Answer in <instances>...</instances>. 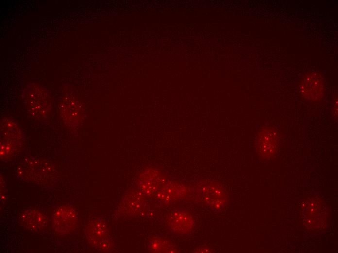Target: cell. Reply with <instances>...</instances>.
Masks as SVG:
<instances>
[{
    "label": "cell",
    "instance_id": "cell-10",
    "mask_svg": "<svg viewBox=\"0 0 338 253\" xmlns=\"http://www.w3.org/2000/svg\"><path fill=\"white\" fill-rule=\"evenodd\" d=\"M149 250L152 253H178L177 246L167 239L155 237L152 239L148 245Z\"/></svg>",
    "mask_w": 338,
    "mask_h": 253
},
{
    "label": "cell",
    "instance_id": "cell-6",
    "mask_svg": "<svg viewBox=\"0 0 338 253\" xmlns=\"http://www.w3.org/2000/svg\"><path fill=\"white\" fill-rule=\"evenodd\" d=\"M169 223L174 231L185 234L189 233L194 227V219L190 212L183 209H178L171 214Z\"/></svg>",
    "mask_w": 338,
    "mask_h": 253
},
{
    "label": "cell",
    "instance_id": "cell-3",
    "mask_svg": "<svg viewBox=\"0 0 338 253\" xmlns=\"http://www.w3.org/2000/svg\"><path fill=\"white\" fill-rule=\"evenodd\" d=\"M78 218L77 211L70 206L58 208L52 217V226L57 233L64 234L70 232L75 226Z\"/></svg>",
    "mask_w": 338,
    "mask_h": 253
},
{
    "label": "cell",
    "instance_id": "cell-8",
    "mask_svg": "<svg viewBox=\"0 0 338 253\" xmlns=\"http://www.w3.org/2000/svg\"><path fill=\"white\" fill-rule=\"evenodd\" d=\"M19 221L22 226L34 232L45 228L48 223L47 217L41 212L36 210H26L20 215Z\"/></svg>",
    "mask_w": 338,
    "mask_h": 253
},
{
    "label": "cell",
    "instance_id": "cell-5",
    "mask_svg": "<svg viewBox=\"0 0 338 253\" xmlns=\"http://www.w3.org/2000/svg\"><path fill=\"white\" fill-rule=\"evenodd\" d=\"M277 133L274 129L264 127L259 133L256 142V151L261 157H270L276 150L278 142Z\"/></svg>",
    "mask_w": 338,
    "mask_h": 253
},
{
    "label": "cell",
    "instance_id": "cell-9",
    "mask_svg": "<svg viewBox=\"0 0 338 253\" xmlns=\"http://www.w3.org/2000/svg\"><path fill=\"white\" fill-rule=\"evenodd\" d=\"M181 185L166 183L158 191L157 198L164 203L171 202L179 198L183 193Z\"/></svg>",
    "mask_w": 338,
    "mask_h": 253
},
{
    "label": "cell",
    "instance_id": "cell-7",
    "mask_svg": "<svg viewBox=\"0 0 338 253\" xmlns=\"http://www.w3.org/2000/svg\"><path fill=\"white\" fill-rule=\"evenodd\" d=\"M321 77L317 74H310L303 80L300 87L301 93L309 100H318L323 92Z\"/></svg>",
    "mask_w": 338,
    "mask_h": 253
},
{
    "label": "cell",
    "instance_id": "cell-2",
    "mask_svg": "<svg viewBox=\"0 0 338 253\" xmlns=\"http://www.w3.org/2000/svg\"><path fill=\"white\" fill-rule=\"evenodd\" d=\"M199 192L203 201L215 211H219L223 208L226 195L219 183L214 181H203L199 185Z\"/></svg>",
    "mask_w": 338,
    "mask_h": 253
},
{
    "label": "cell",
    "instance_id": "cell-1",
    "mask_svg": "<svg viewBox=\"0 0 338 253\" xmlns=\"http://www.w3.org/2000/svg\"><path fill=\"white\" fill-rule=\"evenodd\" d=\"M85 233L89 242L101 251H108L112 247L109 230L105 221L98 218L88 225Z\"/></svg>",
    "mask_w": 338,
    "mask_h": 253
},
{
    "label": "cell",
    "instance_id": "cell-4",
    "mask_svg": "<svg viewBox=\"0 0 338 253\" xmlns=\"http://www.w3.org/2000/svg\"><path fill=\"white\" fill-rule=\"evenodd\" d=\"M164 174L156 169H148L140 177L139 187L146 195H152L166 183Z\"/></svg>",
    "mask_w": 338,
    "mask_h": 253
}]
</instances>
